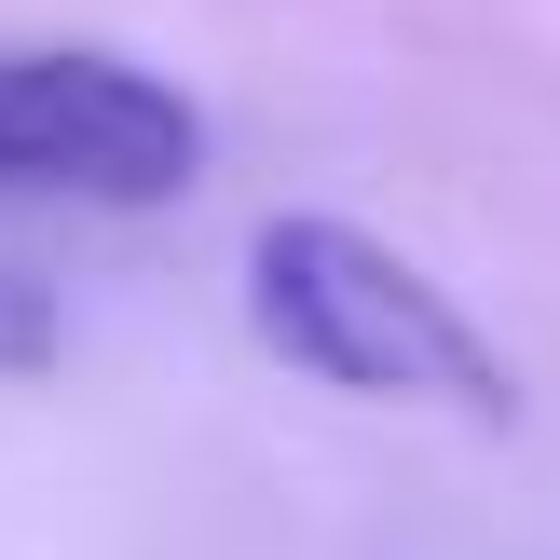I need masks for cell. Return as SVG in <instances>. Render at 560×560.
Listing matches in <instances>:
<instances>
[{
	"label": "cell",
	"instance_id": "cell-1",
	"mask_svg": "<svg viewBox=\"0 0 560 560\" xmlns=\"http://www.w3.org/2000/svg\"><path fill=\"white\" fill-rule=\"evenodd\" d=\"M246 328H260V355H288L328 397H424V410H465V424L520 410V370L479 342V315L424 260L355 233V219H260V246H246Z\"/></svg>",
	"mask_w": 560,
	"mask_h": 560
},
{
	"label": "cell",
	"instance_id": "cell-3",
	"mask_svg": "<svg viewBox=\"0 0 560 560\" xmlns=\"http://www.w3.org/2000/svg\"><path fill=\"white\" fill-rule=\"evenodd\" d=\"M27 370H55V301L27 273H0V383H27Z\"/></svg>",
	"mask_w": 560,
	"mask_h": 560
},
{
	"label": "cell",
	"instance_id": "cell-2",
	"mask_svg": "<svg viewBox=\"0 0 560 560\" xmlns=\"http://www.w3.org/2000/svg\"><path fill=\"white\" fill-rule=\"evenodd\" d=\"M206 164V109L124 55H0V191H82V206H164Z\"/></svg>",
	"mask_w": 560,
	"mask_h": 560
}]
</instances>
